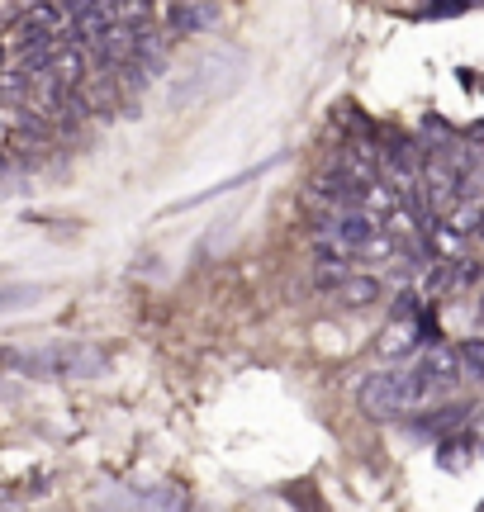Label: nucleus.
<instances>
[{"label": "nucleus", "instance_id": "4468645a", "mask_svg": "<svg viewBox=\"0 0 484 512\" xmlns=\"http://www.w3.org/2000/svg\"><path fill=\"white\" fill-rule=\"evenodd\" d=\"M475 328H484V290H480V299H475Z\"/></svg>", "mask_w": 484, "mask_h": 512}, {"label": "nucleus", "instance_id": "f257e3e1", "mask_svg": "<svg viewBox=\"0 0 484 512\" xmlns=\"http://www.w3.org/2000/svg\"><path fill=\"white\" fill-rule=\"evenodd\" d=\"M432 394L418 366H399V370H371L366 380L356 384V403H361V413L375 422H390L399 413H413V408H423Z\"/></svg>", "mask_w": 484, "mask_h": 512}, {"label": "nucleus", "instance_id": "0eeeda50", "mask_svg": "<svg viewBox=\"0 0 484 512\" xmlns=\"http://www.w3.org/2000/svg\"><path fill=\"white\" fill-rule=\"evenodd\" d=\"M337 171H347L352 181L361 185H375L380 181V157H375L371 147H342V157H337Z\"/></svg>", "mask_w": 484, "mask_h": 512}, {"label": "nucleus", "instance_id": "ddd939ff", "mask_svg": "<svg viewBox=\"0 0 484 512\" xmlns=\"http://www.w3.org/2000/svg\"><path fill=\"white\" fill-rule=\"evenodd\" d=\"M470 437H475V446L484 451V408H470Z\"/></svg>", "mask_w": 484, "mask_h": 512}, {"label": "nucleus", "instance_id": "39448f33", "mask_svg": "<svg viewBox=\"0 0 484 512\" xmlns=\"http://www.w3.org/2000/svg\"><path fill=\"white\" fill-rule=\"evenodd\" d=\"M224 19V10L214 0H171L167 10V34H205Z\"/></svg>", "mask_w": 484, "mask_h": 512}, {"label": "nucleus", "instance_id": "f8f14e48", "mask_svg": "<svg viewBox=\"0 0 484 512\" xmlns=\"http://www.w3.org/2000/svg\"><path fill=\"white\" fill-rule=\"evenodd\" d=\"M394 299H399V304H394V318H418V290H399Z\"/></svg>", "mask_w": 484, "mask_h": 512}, {"label": "nucleus", "instance_id": "9d476101", "mask_svg": "<svg viewBox=\"0 0 484 512\" xmlns=\"http://www.w3.org/2000/svg\"><path fill=\"white\" fill-rule=\"evenodd\" d=\"M470 446H475V437H447V441H442V451H437V460H442L447 470H466V465H470Z\"/></svg>", "mask_w": 484, "mask_h": 512}, {"label": "nucleus", "instance_id": "7ed1b4c3", "mask_svg": "<svg viewBox=\"0 0 484 512\" xmlns=\"http://www.w3.org/2000/svg\"><path fill=\"white\" fill-rule=\"evenodd\" d=\"M318 233H323V238H333L342 252H361V247L380 233V214H375V209H366V204L333 209V214L323 219V228H318Z\"/></svg>", "mask_w": 484, "mask_h": 512}, {"label": "nucleus", "instance_id": "1a4fd4ad", "mask_svg": "<svg viewBox=\"0 0 484 512\" xmlns=\"http://www.w3.org/2000/svg\"><path fill=\"white\" fill-rule=\"evenodd\" d=\"M133 503H138V508H186L190 498H186V489H176V484H152V489H138Z\"/></svg>", "mask_w": 484, "mask_h": 512}, {"label": "nucleus", "instance_id": "6e6552de", "mask_svg": "<svg viewBox=\"0 0 484 512\" xmlns=\"http://www.w3.org/2000/svg\"><path fill=\"white\" fill-rule=\"evenodd\" d=\"M413 332H418V318H390V328L380 337V356H409L418 347Z\"/></svg>", "mask_w": 484, "mask_h": 512}, {"label": "nucleus", "instance_id": "f03ea898", "mask_svg": "<svg viewBox=\"0 0 484 512\" xmlns=\"http://www.w3.org/2000/svg\"><path fill=\"white\" fill-rule=\"evenodd\" d=\"M0 361L29 370V375H100V370H105V351L53 347V351H29V356H0Z\"/></svg>", "mask_w": 484, "mask_h": 512}, {"label": "nucleus", "instance_id": "9b49d317", "mask_svg": "<svg viewBox=\"0 0 484 512\" xmlns=\"http://www.w3.org/2000/svg\"><path fill=\"white\" fill-rule=\"evenodd\" d=\"M461 351V370H466V380H484V337H475V342H466Z\"/></svg>", "mask_w": 484, "mask_h": 512}, {"label": "nucleus", "instance_id": "20e7f679", "mask_svg": "<svg viewBox=\"0 0 484 512\" xmlns=\"http://www.w3.org/2000/svg\"><path fill=\"white\" fill-rule=\"evenodd\" d=\"M413 366H418V375H423V384H428L432 399H437V394H451L456 384L466 380V370H461V351L442 347V342H428V351H423Z\"/></svg>", "mask_w": 484, "mask_h": 512}, {"label": "nucleus", "instance_id": "423d86ee", "mask_svg": "<svg viewBox=\"0 0 484 512\" xmlns=\"http://www.w3.org/2000/svg\"><path fill=\"white\" fill-rule=\"evenodd\" d=\"M380 294H385V285L375 275H342L333 285V299L342 309H371V304H380Z\"/></svg>", "mask_w": 484, "mask_h": 512}]
</instances>
